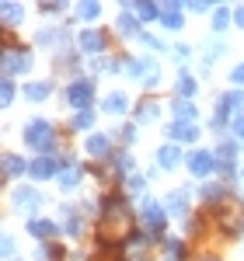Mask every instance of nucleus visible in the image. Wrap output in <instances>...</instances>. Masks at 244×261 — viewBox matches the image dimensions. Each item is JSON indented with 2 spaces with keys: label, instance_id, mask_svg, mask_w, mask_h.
Here are the masks:
<instances>
[{
  "label": "nucleus",
  "instance_id": "obj_39",
  "mask_svg": "<svg viewBox=\"0 0 244 261\" xmlns=\"http://www.w3.org/2000/svg\"><path fill=\"white\" fill-rule=\"evenodd\" d=\"M63 7H66V4H60V0H56V4H42L39 11H42V14H60Z\"/></svg>",
  "mask_w": 244,
  "mask_h": 261
},
{
  "label": "nucleus",
  "instance_id": "obj_28",
  "mask_svg": "<svg viewBox=\"0 0 244 261\" xmlns=\"http://www.w3.org/2000/svg\"><path fill=\"white\" fill-rule=\"evenodd\" d=\"M119 32H122V35H140V21L129 18V14L122 11V18H119Z\"/></svg>",
  "mask_w": 244,
  "mask_h": 261
},
{
  "label": "nucleus",
  "instance_id": "obj_19",
  "mask_svg": "<svg viewBox=\"0 0 244 261\" xmlns=\"http://www.w3.org/2000/svg\"><path fill=\"white\" fill-rule=\"evenodd\" d=\"M126 108H129V98H126L122 91H112V94L105 98V112H108V115H126Z\"/></svg>",
  "mask_w": 244,
  "mask_h": 261
},
{
  "label": "nucleus",
  "instance_id": "obj_23",
  "mask_svg": "<svg viewBox=\"0 0 244 261\" xmlns=\"http://www.w3.org/2000/svg\"><path fill=\"white\" fill-rule=\"evenodd\" d=\"M196 91H199V84H196V77H192V73H182V77H178V98H188L192 101V94H196Z\"/></svg>",
  "mask_w": 244,
  "mask_h": 261
},
{
  "label": "nucleus",
  "instance_id": "obj_14",
  "mask_svg": "<svg viewBox=\"0 0 244 261\" xmlns=\"http://www.w3.org/2000/svg\"><path fill=\"white\" fill-rule=\"evenodd\" d=\"M81 181H84V167H81V164H66V167H63V174H60L63 192H74Z\"/></svg>",
  "mask_w": 244,
  "mask_h": 261
},
{
  "label": "nucleus",
  "instance_id": "obj_9",
  "mask_svg": "<svg viewBox=\"0 0 244 261\" xmlns=\"http://www.w3.org/2000/svg\"><path fill=\"white\" fill-rule=\"evenodd\" d=\"M164 209H167L175 220H188V192H185V188L171 192V195H167V202H164Z\"/></svg>",
  "mask_w": 244,
  "mask_h": 261
},
{
  "label": "nucleus",
  "instance_id": "obj_1",
  "mask_svg": "<svg viewBox=\"0 0 244 261\" xmlns=\"http://www.w3.org/2000/svg\"><path fill=\"white\" fill-rule=\"evenodd\" d=\"M25 143H28L32 150H39L42 157H49L53 146H56V129H53L45 119H32L28 125H25Z\"/></svg>",
  "mask_w": 244,
  "mask_h": 261
},
{
  "label": "nucleus",
  "instance_id": "obj_21",
  "mask_svg": "<svg viewBox=\"0 0 244 261\" xmlns=\"http://www.w3.org/2000/svg\"><path fill=\"white\" fill-rule=\"evenodd\" d=\"M28 233L39 237V241H45V237L56 233V223H53V220H28Z\"/></svg>",
  "mask_w": 244,
  "mask_h": 261
},
{
  "label": "nucleus",
  "instance_id": "obj_11",
  "mask_svg": "<svg viewBox=\"0 0 244 261\" xmlns=\"http://www.w3.org/2000/svg\"><path fill=\"white\" fill-rule=\"evenodd\" d=\"M167 136L175 143H196L199 140V125H192V122H175V125L167 129Z\"/></svg>",
  "mask_w": 244,
  "mask_h": 261
},
{
  "label": "nucleus",
  "instance_id": "obj_32",
  "mask_svg": "<svg viewBox=\"0 0 244 261\" xmlns=\"http://www.w3.org/2000/svg\"><path fill=\"white\" fill-rule=\"evenodd\" d=\"M164 251H167V254H171L175 261L185 254V247H182V241H178V237H167V241H164Z\"/></svg>",
  "mask_w": 244,
  "mask_h": 261
},
{
  "label": "nucleus",
  "instance_id": "obj_42",
  "mask_svg": "<svg viewBox=\"0 0 244 261\" xmlns=\"http://www.w3.org/2000/svg\"><path fill=\"white\" fill-rule=\"evenodd\" d=\"M94 66H98V70H105V73H112V70H119V63H112V60H98Z\"/></svg>",
  "mask_w": 244,
  "mask_h": 261
},
{
  "label": "nucleus",
  "instance_id": "obj_38",
  "mask_svg": "<svg viewBox=\"0 0 244 261\" xmlns=\"http://www.w3.org/2000/svg\"><path fill=\"white\" fill-rule=\"evenodd\" d=\"M230 81L237 84V87H244V63H237V66H234V73H230Z\"/></svg>",
  "mask_w": 244,
  "mask_h": 261
},
{
  "label": "nucleus",
  "instance_id": "obj_30",
  "mask_svg": "<svg viewBox=\"0 0 244 261\" xmlns=\"http://www.w3.org/2000/svg\"><path fill=\"white\" fill-rule=\"evenodd\" d=\"M91 122H94V108H87V112H74V129H91Z\"/></svg>",
  "mask_w": 244,
  "mask_h": 261
},
{
  "label": "nucleus",
  "instance_id": "obj_40",
  "mask_svg": "<svg viewBox=\"0 0 244 261\" xmlns=\"http://www.w3.org/2000/svg\"><path fill=\"white\" fill-rule=\"evenodd\" d=\"M230 129H234V136H237V140L244 143V115H237V119H234V125H230Z\"/></svg>",
  "mask_w": 244,
  "mask_h": 261
},
{
  "label": "nucleus",
  "instance_id": "obj_36",
  "mask_svg": "<svg viewBox=\"0 0 244 261\" xmlns=\"http://www.w3.org/2000/svg\"><path fill=\"white\" fill-rule=\"evenodd\" d=\"M0 94H4V108H7V105L14 101V81H4V91H0Z\"/></svg>",
  "mask_w": 244,
  "mask_h": 261
},
{
  "label": "nucleus",
  "instance_id": "obj_35",
  "mask_svg": "<svg viewBox=\"0 0 244 261\" xmlns=\"http://www.w3.org/2000/svg\"><path fill=\"white\" fill-rule=\"evenodd\" d=\"M129 167H133V157H129V153H119V157H115V171H119V174H126Z\"/></svg>",
  "mask_w": 244,
  "mask_h": 261
},
{
  "label": "nucleus",
  "instance_id": "obj_29",
  "mask_svg": "<svg viewBox=\"0 0 244 261\" xmlns=\"http://www.w3.org/2000/svg\"><path fill=\"white\" fill-rule=\"evenodd\" d=\"M227 122H230V108L220 101V105H216V112H213V129H224Z\"/></svg>",
  "mask_w": 244,
  "mask_h": 261
},
{
  "label": "nucleus",
  "instance_id": "obj_37",
  "mask_svg": "<svg viewBox=\"0 0 244 261\" xmlns=\"http://www.w3.org/2000/svg\"><path fill=\"white\" fill-rule=\"evenodd\" d=\"M126 188H129V195H140V192H143V178H129V181H126Z\"/></svg>",
  "mask_w": 244,
  "mask_h": 261
},
{
  "label": "nucleus",
  "instance_id": "obj_18",
  "mask_svg": "<svg viewBox=\"0 0 244 261\" xmlns=\"http://www.w3.org/2000/svg\"><path fill=\"white\" fill-rule=\"evenodd\" d=\"M171 112H175V122H192V125H196V115H199L196 105H192V101H182V98L171 105Z\"/></svg>",
  "mask_w": 244,
  "mask_h": 261
},
{
  "label": "nucleus",
  "instance_id": "obj_6",
  "mask_svg": "<svg viewBox=\"0 0 244 261\" xmlns=\"http://www.w3.org/2000/svg\"><path fill=\"white\" fill-rule=\"evenodd\" d=\"M63 167H66V164H63L60 157H53V153H49V157H39V161H32L28 174H32V178H39V181H45V178H60Z\"/></svg>",
  "mask_w": 244,
  "mask_h": 261
},
{
  "label": "nucleus",
  "instance_id": "obj_25",
  "mask_svg": "<svg viewBox=\"0 0 244 261\" xmlns=\"http://www.w3.org/2000/svg\"><path fill=\"white\" fill-rule=\"evenodd\" d=\"M157 115H161V105H154V101H143L136 108V122H154Z\"/></svg>",
  "mask_w": 244,
  "mask_h": 261
},
{
  "label": "nucleus",
  "instance_id": "obj_44",
  "mask_svg": "<svg viewBox=\"0 0 244 261\" xmlns=\"http://www.w3.org/2000/svg\"><path fill=\"white\" fill-rule=\"evenodd\" d=\"M14 254V237H4V258H11Z\"/></svg>",
  "mask_w": 244,
  "mask_h": 261
},
{
  "label": "nucleus",
  "instance_id": "obj_22",
  "mask_svg": "<svg viewBox=\"0 0 244 261\" xmlns=\"http://www.w3.org/2000/svg\"><path fill=\"white\" fill-rule=\"evenodd\" d=\"M0 11H4V24H7V28H14V24L25 18V7H21V4H11V0H7Z\"/></svg>",
  "mask_w": 244,
  "mask_h": 261
},
{
  "label": "nucleus",
  "instance_id": "obj_5",
  "mask_svg": "<svg viewBox=\"0 0 244 261\" xmlns=\"http://www.w3.org/2000/svg\"><path fill=\"white\" fill-rule=\"evenodd\" d=\"M28 70H32V53H25V49L4 53V81H14L18 73H28Z\"/></svg>",
  "mask_w": 244,
  "mask_h": 261
},
{
  "label": "nucleus",
  "instance_id": "obj_17",
  "mask_svg": "<svg viewBox=\"0 0 244 261\" xmlns=\"http://www.w3.org/2000/svg\"><path fill=\"white\" fill-rule=\"evenodd\" d=\"M87 153H91V157H108V153H112V140L102 136V133L87 136Z\"/></svg>",
  "mask_w": 244,
  "mask_h": 261
},
{
  "label": "nucleus",
  "instance_id": "obj_3",
  "mask_svg": "<svg viewBox=\"0 0 244 261\" xmlns=\"http://www.w3.org/2000/svg\"><path fill=\"white\" fill-rule=\"evenodd\" d=\"M140 220L143 226L157 237V233H164V223H167V209H164L161 202H154V199H143V209H140Z\"/></svg>",
  "mask_w": 244,
  "mask_h": 261
},
{
  "label": "nucleus",
  "instance_id": "obj_43",
  "mask_svg": "<svg viewBox=\"0 0 244 261\" xmlns=\"http://www.w3.org/2000/svg\"><path fill=\"white\" fill-rule=\"evenodd\" d=\"M122 140H126V143L136 140V125H126V129H122Z\"/></svg>",
  "mask_w": 244,
  "mask_h": 261
},
{
  "label": "nucleus",
  "instance_id": "obj_16",
  "mask_svg": "<svg viewBox=\"0 0 244 261\" xmlns=\"http://www.w3.org/2000/svg\"><path fill=\"white\" fill-rule=\"evenodd\" d=\"M32 164L21 161L18 153H4V178H18V174H25Z\"/></svg>",
  "mask_w": 244,
  "mask_h": 261
},
{
  "label": "nucleus",
  "instance_id": "obj_8",
  "mask_svg": "<svg viewBox=\"0 0 244 261\" xmlns=\"http://www.w3.org/2000/svg\"><path fill=\"white\" fill-rule=\"evenodd\" d=\"M213 167H216V157H213V153H206V150H196V153L188 157V171H192L196 178L213 174Z\"/></svg>",
  "mask_w": 244,
  "mask_h": 261
},
{
  "label": "nucleus",
  "instance_id": "obj_45",
  "mask_svg": "<svg viewBox=\"0 0 244 261\" xmlns=\"http://www.w3.org/2000/svg\"><path fill=\"white\" fill-rule=\"evenodd\" d=\"M234 21H237V28H244V4H241V7H234Z\"/></svg>",
  "mask_w": 244,
  "mask_h": 261
},
{
  "label": "nucleus",
  "instance_id": "obj_27",
  "mask_svg": "<svg viewBox=\"0 0 244 261\" xmlns=\"http://www.w3.org/2000/svg\"><path fill=\"white\" fill-rule=\"evenodd\" d=\"M220 101H224L230 112H241V108H244V91H227Z\"/></svg>",
  "mask_w": 244,
  "mask_h": 261
},
{
  "label": "nucleus",
  "instance_id": "obj_7",
  "mask_svg": "<svg viewBox=\"0 0 244 261\" xmlns=\"http://www.w3.org/2000/svg\"><path fill=\"white\" fill-rule=\"evenodd\" d=\"M182 11L185 4H178V0H167V4H161V24L164 28H171V32H178L185 21H182Z\"/></svg>",
  "mask_w": 244,
  "mask_h": 261
},
{
  "label": "nucleus",
  "instance_id": "obj_24",
  "mask_svg": "<svg viewBox=\"0 0 244 261\" xmlns=\"http://www.w3.org/2000/svg\"><path fill=\"white\" fill-rule=\"evenodd\" d=\"M102 14V4H94V0H84V4H77V18L81 21H94Z\"/></svg>",
  "mask_w": 244,
  "mask_h": 261
},
{
  "label": "nucleus",
  "instance_id": "obj_10",
  "mask_svg": "<svg viewBox=\"0 0 244 261\" xmlns=\"http://www.w3.org/2000/svg\"><path fill=\"white\" fill-rule=\"evenodd\" d=\"M81 49L84 53H91V56H98V53H105V32H94V28H87V32H81Z\"/></svg>",
  "mask_w": 244,
  "mask_h": 261
},
{
  "label": "nucleus",
  "instance_id": "obj_33",
  "mask_svg": "<svg viewBox=\"0 0 244 261\" xmlns=\"http://www.w3.org/2000/svg\"><path fill=\"white\" fill-rule=\"evenodd\" d=\"M224 192H227V188H220V185H206V188H203V199L206 202H220V199H224Z\"/></svg>",
  "mask_w": 244,
  "mask_h": 261
},
{
  "label": "nucleus",
  "instance_id": "obj_12",
  "mask_svg": "<svg viewBox=\"0 0 244 261\" xmlns=\"http://www.w3.org/2000/svg\"><path fill=\"white\" fill-rule=\"evenodd\" d=\"M234 153H237V146H234L230 140H224L220 146H216V153H213V157H216V167H220L224 174L234 171Z\"/></svg>",
  "mask_w": 244,
  "mask_h": 261
},
{
  "label": "nucleus",
  "instance_id": "obj_2",
  "mask_svg": "<svg viewBox=\"0 0 244 261\" xmlns=\"http://www.w3.org/2000/svg\"><path fill=\"white\" fill-rule=\"evenodd\" d=\"M126 73L133 81H143L147 87H157L161 84V70H157V60L143 56V60H126Z\"/></svg>",
  "mask_w": 244,
  "mask_h": 261
},
{
  "label": "nucleus",
  "instance_id": "obj_41",
  "mask_svg": "<svg viewBox=\"0 0 244 261\" xmlns=\"http://www.w3.org/2000/svg\"><path fill=\"white\" fill-rule=\"evenodd\" d=\"M140 39L147 42V45H150V49H161V53H164V42L157 39V35H140Z\"/></svg>",
  "mask_w": 244,
  "mask_h": 261
},
{
  "label": "nucleus",
  "instance_id": "obj_4",
  "mask_svg": "<svg viewBox=\"0 0 244 261\" xmlns=\"http://www.w3.org/2000/svg\"><path fill=\"white\" fill-rule=\"evenodd\" d=\"M66 101H70V108H77V112H87L91 108V101H94V84L81 77V81H74L66 87Z\"/></svg>",
  "mask_w": 244,
  "mask_h": 261
},
{
  "label": "nucleus",
  "instance_id": "obj_31",
  "mask_svg": "<svg viewBox=\"0 0 244 261\" xmlns=\"http://www.w3.org/2000/svg\"><path fill=\"white\" fill-rule=\"evenodd\" d=\"M136 14L143 21H154V18H161V7L157 4H136Z\"/></svg>",
  "mask_w": 244,
  "mask_h": 261
},
{
  "label": "nucleus",
  "instance_id": "obj_26",
  "mask_svg": "<svg viewBox=\"0 0 244 261\" xmlns=\"http://www.w3.org/2000/svg\"><path fill=\"white\" fill-rule=\"evenodd\" d=\"M230 28V7H216L213 11V32H224Z\"/></svg>",
  "mask_w": 244,
  "mask_h": 261
},
{
  "label": "nucleus",
  "instance_id": "obj_15",
  "mask_svg": "<svg viewBox=\"0 0 244 261\" xmlns=\"http://www.w3.org/2000/svg\"><path fill=\"white\" fill-rule=\"evenodd\" d=\"M39 202H42V195L35 188H25V185H21L18 192H14V205H18V209H39Z\"/></svg>",
  "mask_w": 244,
  "mask_h": 261
},
{
  "label": "nucleus",
  "instance_id": "obj_20",
  "mask_svg": "<svg viewBox=\"0 0 244 261\" xmlns=\"http://www.w3.org/2000/svg\"><path fill=\"white\" fill-rule=\"evenodd\" d=\"M49 94H53V81H35L25 87V98L28 101H45Z\"/></svg>",
  "mask_w": 244,
  "mask_h": 261
},
{
  "label": "nucleus",
  "instance_id": "obj_34",
  "mask_svg": "<svg viewBox=\"0 0 244 261\" xmlns=\"http://www.w3.org/2000/svg\"><path fill=\"white\" fill-rule=\"evenodd\" d=\"M66 233H70V237H81V233H84V220H81V216H74V213H70V223H66Z\"/></svg>",
  "mask_w": 244,
  "mask_h": 261
},
{
  "label": "nucleus",
  "instance_id": "obj_13",
  "mask_svg": "<svg viewBox=\"0 0 244 261\" xmlns=\"http://www.w3.org/2000/svg\"><path fill=\"white\" fill-rule=\"evenodd\" d=\"M157 164H161L164 171L178 167V164H182V150H178L175 143H164V146H157Z\"/></svg>",
  "mask_w": 244,
  "mask_h": 261
}]
</instances>
